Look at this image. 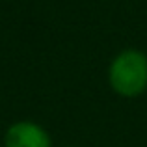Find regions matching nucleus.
<instances>
[{
	"label": "nucleus",
	"instance_id": "1",
	"mask_svg": "<svg viewBox=\"0 0 147 147\" xmlns=\"http://www.w3.org/2000/svg\"><path fill=\"white\" fill-rule=\"evenodd\" d=\"M108 84L119 97H140L147 90V56L136 49L115 54L108 65Z\"/></svg>",
	"mask_w": 147,
	"mask_h": 147
},
{
	"label": "nucleus",
	"instance_id": "2",
	"mask_svg": "<svg viewBox=\"0 0 147 147\" xmlns=\"http://www.w3.org/2000/svg\"><path fill=\"white\" fill-rule=\"evenodd\" d=\"M4 147H52L50 134L39 123L22 119L15 121L6 129L2 138Z\"/></svg>",
	"mask_w": 147,
	"mask_h": 147
}]
</instances>
